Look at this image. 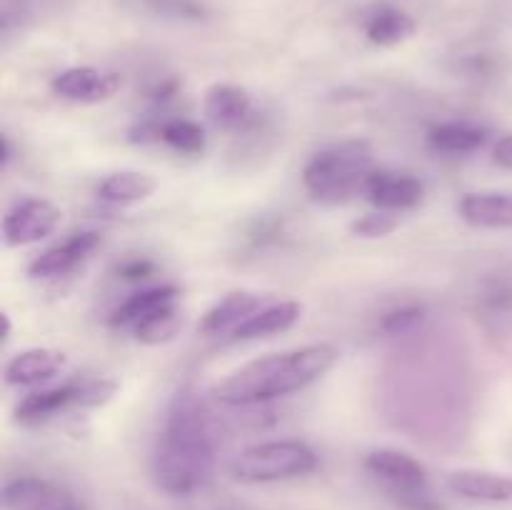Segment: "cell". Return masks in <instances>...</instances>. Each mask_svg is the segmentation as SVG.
I'll return each instance as SVG.
<instances>
[{
	"label": "cell",
	"mask_w": 512,
	"mask_h": 510,
	"mask_svg": "<svg viewBox=\"0 0 512 510\" xmlns=\"http://www.w3.org/2000/svg\"><path fill=\"white\" fill-rule=\"evenodd\" d=\"M3 503L8 510H83L68 490L40 478H18L5 485Z\"/></svg>",
	"instance_id": "30bf717a"
},
{
	"label": "cell",
	"mask_w": 512,
	"mask_h": 510,
	"mask_svg": "<svg viewBox=\"0 0 512 510\" xmlns=\"http://www.w3.org/2000/svg\"><path fill=\"white\" fill-rule=\"evenodd\" d=\"M450 490L475 503H508L512 500L510 475L488 473V470H455L448 478Z\"/></svg>",
	"instance_id": "9a60e30c"
},
{
	"label": "cell",
	"mask_w": 512,
	"mask_h": 510,
	"mask_svg": "<svg viewBox=\"0 0 512 510\" xmlns=\"http://www.w3.org/2000/svg\"><path fill=\"white\" fill-rule=\"evenodd\" d=\"M180 325H183V320H180L178 308L170 305V308H163L155 315H150V318L140 320L133 328V335L143 345H163L178 335Z\"/></svg>",
	"instance_id": "603a6c76"
},
{
	"label": "cell",
	"mask_w": 512,
	"mask_h": 510,
	"mask_svg": "<svg viewBox=\"0 0 512 510\" xmlns=\"http://www.w3.org/2000/svg\"><path fill=\"white\" fill-rule=\"evenodd\" d=\"M340 353L333 343H313L265 355L243 365L213 388V398L230 408H250L305 390L323 378Z\"/></svg>",
	"instance_id": "7a4b0ae2"
},
{
	"label": "cell",
	"mask_w": 512,
	"mask_h": 510,
	"mask_svg": "<svg viewBox=\"0 0 512 510\" xmlns=\"http://www.w3.org/2000/svg\"><path fill=\"white\" fill-rule=\"evenodd\" d=\"M180 290L175 285H155V288L138 290V293L130 295L128 300L118 305L113 310V315L108 318L110 328H130L133 330L140 320L150 318L158 310L170 308V305L178 303Z\"/></svg>",
	"instance_id": "e0dca14e"
},
{
	"label": "cell",
	"mask_w": 512,
	"mask_h": 510,
	"mask_svg": "<svg viewBox=\"0 0 512 510\" xmlns=\"http://www.w3.org/2000/svg\"><path fill=\"white\" fill-rule=\"evenodd\" d=\"M318 468V455L300 440H270L240 450L230 463V475L238 483L260 485L300 478Z\"/></svg>",
	"instance_id": "277c9868"
},
{
	"label": "cell",
	"mask_w": 512,
	"mask_h": 510,
	"mask_svg": "<svg viewBox=\"0 0 512 510\" xmlns=\"http://www.w3.org/2000/svg\"><path fill=\"white\" fill-rule=\"evenodd\" d=\"M458 210L473 228L512 230V195L508 193H468Z\"/></svg>",
	"instance_id": "ac0fdd59"
},
{
	"label": "cell",
	"mask_w": 512,
	"mask_h": 510,
	"mask_svg": "<svg viewBox=\"0 0 512 510\" xmlns=\"http://www.w3.org/2000/svg\"><path fill=\"white\" fill-rule=\"evenodd\" d=\"M365 468L383 480L390 488V493H400V490H415L428 488V473L415 460L413 455L403 453L395 448H378L373 453L365 455Z\"/></svg>",
	"instance_id": "9c48e42d"
},
{
	"label": "cell",
	"mask_w": 512,
	"mask_h": 510,
	"mask_svg": "<svg viewBox=\"0 0 512 510\" xmlns=\"http://www.w3.org/2000/svg\"><path fill=\"white\" fill-rule=\"evenodd\" d=\"M63 213L50 200L20 198L3 215V243L5 248H23L45 240L58 230Z\"/></svg>",
	"instance_id": "5b68a950"
},
{
	"label": "cell",
	"mask_w": 512,
	"mask_h": 510,
	"mask_svg": "<svg viewBox=\"0 0 512 510\" xmlns=\"http://www.w3.org/2000/svg\"><path fill=\"white\" fill-rule=\"evenodd\" d=\"M420 320H423V308H418V305H410V308H400V310H395V313L385 315L383 330H388V333H393V335L408 333V330H413Z\"/></svg>",
	"instance_id": "d4e9b609"
},
{
	"label": "cell",
	"mask_w": 512,
	"mask_h": 510,
	"mask_svg": "<svg viewBox=\"0 0 512 510\" xmlns=\"http://www.w3.org/2000/svg\"><path fill=\"white\" fill-rule=\"evenodd\" d=\"M215 473V443L208 413L193 393L175 395L153 453L155 483L170 495H193Z\"/></svg>",
	"instance_id": "6da1fadb"
},
{
	"label": "cell",
	"mask_w": 512,
	"mask_h": 510,
	"mask_svg": "<svg viewBox=\"0 0 512 510\" xmlns=\"http://www.w3.org/2000/svg\"><path fill=\"white\" fill-rule=\"evenodd\" d=\"M263 305H265L263 295L245 293V290L225 295L223 300H218V303L203 315V320H200V333L203 335L233 333L240 323H245L250 315L258 313Z\"/></svg>",
	"instance_id": "5bb4252c"
},
{
	"label": "cell",
	"mask_w": 512,
	"mask_h": 510,
	"mask_svg": "<svg viewBox=\"0 0 512 510\" xmlns=\"http://www.w3.org/2000/svg\"><path fill=\"white\" fill-rule=\"evenodd\" d=\"M153 270H155V265L150 263V260L130 258V260H125L123 265H120L118 273L123 275L125 280H145V278H150V275H153Z\"/></svg>",
	"instance_id": "484cf974"
},
{
	"label": "cell",
	"mask_w": 512,
	"mask_h": 510,
	"mask_svg": "<svg viewBox=\"0 0 512 510\" xmlns=\"http://www.w3.org/2000/svg\"><path fill=\"white\" fill-rule=\"evenodd\" d=\"M493 160L500 168L512 170V135H503L493 148Z\"/></svg>",
	"instance_id": "4316f807"
},
{
	"label": "cell",
	"mask_w": 512,
	"mask_h": 510,
	"mask_svg": "<svg viewBox=\"0 0 512 510\" xmlns=\"http://www.w3.org/2000/svg\"><path fill=\"white\" fill-rule=\"evenodd\" d=\"M488 130L478 128V125L470 123H440L433 125L428 130V140L435 150L440 153H453V155H465L475 153V150L485 148L488 143Z\"/></svg>",
	"instance_id": "44dd1931"
},
{
	"label": "cell",
	"mask_w": 512,
	"mask_h": 510,
	"mask_svg": "<svg viewBox=\"0 0 512 510\" xmlns=\"http://www.w3.org/2000/svg\"><path fill=\"white\" fill-rule=\"evenodd\" d=\"M365 195L378 210L398 213V210H410L423 203L425 185L415 175L375 168L365 183Z\"/></svg>",
	"instance_id": "52a82bcc"
},
{
	"label": "cell",
	"mask_w": 512,
	"mask_h": 510,
	"mask_svg": "<svg viewBox=\"0 0 512 510\" xmlns=\"http://www.w3.org/2000/svg\"><path fill=\"white\" fill-rule=\"evenodd\" d=\"M85 395V380H70V383L58 385V388L35 390L28 398L20 400L15 408L20 423H43V420L53 418L60 410L70 408V405H83Z\"/></svg>",
	"instance_id": "7c38bea8"
},
{
	"label": "cell",
	"mask_w": 512,
	"mask_h": 510,
	"mask_svg": "<svg viewBox=\"0 0 512 510\" xmlns=\"http://www.w3.org/2000/svg\"><path fill=\"white\" fill-rule=\"evenodd\" d=\"M98 245L100 235L95 230H83V233L70 235L60 245H53L45 253H40L28 270L33 278H60V275L73 273L83 260H88Z\"/></svg>",
	"instance_id": "8fae6325"
},
{
	"label": "cell",
	"mask_w": 512,
	"mask_h": 510,
	"mask_svg": "<svg viewBox=\"0 0 512 510\" xmlns=\"http://www.w3.org/2000/svg\"><path fill=\"white\" fill-rule=\"evenodd\" d=\"M300 315H303V305L295 303V300H280V303L263 305L258 313L250 315L245 323H240L230 333V340H260L285 333V330H290L298 323Z\"/></svg>",
	"instance_id": "2e32d148"
},
{
	"label": "cell",
	"mask_w": 512,
	"mask_h": 510,
	"mask_svg": "<svg viewBox=\"0 0 512 510\" xmlns=\"http://www.w3.org/2000/svg\"><path fill=\"white\" fill-rule=\"evenodd\" d=\"M373 170L375 160L368 140H343L310 158L303 170V183L315 203L340 205L365 193Z\"/></svg>",
	"instance_id": "3957f363"
},
{
	"label": "cell",
	"mask_w": 512,
	"mask_h": 510,
	"mask_svg": "<svg viewBox=\"0 0 512 510\" xmlns=\"http://www.w3.org/2000/svg\"><path fill=\"white\" fill-rule=\"evenodd\" d=\"M65 355L50 348H30L15 355L5 365V383L18 388H33V385L48 383L63 370Z\"/></svg>",
	"instance_id": "4fadbf2b"
},
{
	"label": "cell",
	"mask_w": 512,
	"mask_h": 510,
	"mask_svg": "<svg viewBox=\"0 0 512 510\" xmlns=\"http://www.w3.org/2000/svg\"><path fill=\"white\" fill-rule=\"evenodd\" d=\"M58 98L70 100V103L95 105L110 100L120 90V75L105 73V70L90 68V65H78L58 73L50 83Z\"/></svg>",
	"instance_id": "8992f818"
},
{
	"label": "cell",
	"mask_w": 512,
	"mask_h": 510,
	"mask_svg": "<svg viewBox=\"0 0 512 510\" xmlns=\"http://www.w3.org/2000/svg\"><path fill=\"white\" fill-rule=\"evenodd\" d=\"M158 183L150 175L138 173V170H120V173L108 175L98 185L100 200L110 205H135L148 200L155 193Z\"/></svg>",
	"instance_id": "ffe728a7"
},
{
	"label": "cell",
	"mask_w": 512,
	"mask_h": 510,
	"mask_svg": "<svg viewBox=\"0 0 512 510\" xmlns=\"http://www.w3.org/2000/svg\"><path fill=\"white\" fill-rule=\"evenodd\" d=\"M158 138L165 145H170V148L185 155H200L205 150V145H208V135H205L203 125L188 118L165 120L158 128Z\"/></svg>",
	"instance_id": "7402d4cb"
},
{
	"label": "cell",
	"mask_w": 512,
	"mask_h": 510,
	"mask_svg": "<svg viewBox=\"0 0 512 510\" xmlns=\"http://www.w3.org/2000/svg\"><path fill=\"white\" fill-rule=\"evenodd\" d=\"M203 110L215 128L228 130V133H240L253 120V98L240 85L218 83L205 93Z\"/></svg>",
	"instance_id": "ba28073f"
},
{
	"label": "cell",
	"mask_w": 512,
	"mask_h": 510,
	"mask_svg": "<svg viewBox=\"0 0 512 510\" xmlns=\"http://www.w3.org/2000/svg\"><path fill=\"white\" fill-rule=\"evenodd\" d=\"M398 225L400 220L395 218L393 213H388V210H375V213H368L363 215V218L355 220V223L350 225V233L365 240H378V238H388L390 233H395Z\"/></svg>",
	"instance_id": "cb8c5ba5"
},
{
	"label": "cell",
	"mask_w": 512,
	"mask_h": 510,
	"mask_svg": "<svg viewBox=\"0 0 512 510\" xmlns=\"http://www.w3.org/2000/svg\"><path fill=\"white\" fill-rule=\"evenodd\" d=\"M415 33H418V23H415L413 15L390 8V5L375 10L365 23V35H368L370 43L380 45V48H395V45L413 38Z\"/></svg>",
	"instance_id": "d6986e66"
}]
</instances>
